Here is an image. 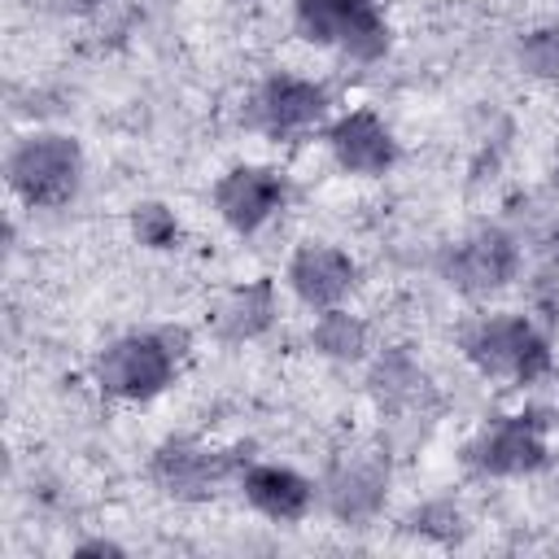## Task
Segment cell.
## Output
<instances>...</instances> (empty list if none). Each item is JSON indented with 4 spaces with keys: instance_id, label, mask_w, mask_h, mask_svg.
Wrapping results in <instances>:
<instances>
[{
    "instance_id": "6da1fadb",
    "label": "cell",
    "mask_w": 559,
    "mask_h": 559,
    "mask_svg": "<svg viewBox=\"0 0 559 559\" xmlns=\"http://www.w3.org/2000/svg\"><path fill=\"white\" fill-rule=\"evenodd\" d=\"M459 354L485 380L537 384L555 371V341L533 310H480L459 323Z\"/></svg>"
},
{
    "instance_id": "7a4b0ae2",
    "label": "cell",
    "mask_w": 559,
    "mask_h": 559,
    "mask_svg": "<svg viewBox=\"0 0 559 559\" xmlns=\"http://www.w3.org/2000/svg\"><path fill=\"white\" fill-rule=\"evenodd\" d=\"M188 354H192V328L183 323L131 328L96 349L92 384L114 402H153L179 380Z\"/></svg>"
},
{
    "instance_id": "3957f363",
    "label": "cell",
    "mask_w": 559,
    "mask_h": 559,
    "mask_svg": "<svg viewBox=\"0 0 559 559\" xmlns=\"http://www.w3.org/2000/svg\"><path fill=\"white\" fill-rule=\"evenodd\" d=\"M83 179L87 157L70 131H26L4 153V183L31 210H66Z\"/></svg>"
},
{
    "instance_id": "277c9868",
    "label": "cell",
    "mask_w": 559,
    "mask_h": 559,
    "mask_svg": "<svg viewBox=\"0 0 559 559\" xmlns=\"http://www.w3.org/2000/svg\"><path fill=\"white\" fill-rule=\"evenodd\" d=\"M319 480V511H328L345 528H367L389 507L393 454L380 441H349L328 454Z\"/></svg>"
},
{
    "instance_id": "5b68a950",
    "label": "cell",
    "mask_w": 559,
    "mask_h": 559,
    "mask_svg": "<svg viewBox=\"0 0 559 559\" xmlns=\"http://www.w3.org/2000/svg\"><path fill=\"white\" fill-rule=\"evenodd\" d=\"M520 271H524V236L507 223H476L437 253L441 284L467 301H489L507 293L520 280Z\"/></svg>"
},
{
    "instance_id": "8992f818",
    "label": "cell",
    "mask_w": 559,
    "mask_h": 559,
    "mask_svg": "<svg viewBox=\"0 0 559 559\" xmlns=\"http://www.w3.org/2000/svg\"><path fill=\"white\" fill-rule=\"evenodd\" d=\"M463 467L485 480H520L550 467V419L546 411H507L485 419L459 450Z\"/></svg>"
},
{
    "instance_id": "52a82bcc",
    "label": "cell",
    "mask_w": 559,
    "mask_h": 559,
    "mask_svg": "<svg viewBox=\"0 0 559 559\" xmlns=\"http://www.w3.org/2000/svg\"><path fill=\"white\" fill-rule=\"evenodd\" d=\"M293 31L358 66H376L393 48V26L380 0H293Z\"/></svg>"
},
{
    "instance_id": "ba28073f",
    "label": "cell",
    "mask_w": 559,
    "mask_h": 559,
    "mask_svg": "<svg viewBox=\"0 0 559 559\" xmlns=\"http://www.w3.org/2000/svg\"><path fill=\"white\" fill-rule=\"evenodd\" d=\"M328 122H332V87L323 79L275 70L245 100V127L275 144H297V140L323 135Z\"/></svg>"
},
{
    "instance_id": "9c48e42d",
    "label": "cell",
    "mask_w": 559,
    "mask_h": 559,
    "mask_svg": "<svg viewBox=\"0 0 559 559\" xmlns=\"http://www.w3.org/2000/svg\"><path fill=\"white\" fill-rule=\"evenodd\" d=\"M249 454L240 445H210L201 437H166L148 454V480L170 502H210L223 485H236Z\"/></svg>"
},
{
    "instance_id": "30bf717a",
    "label": "cell",
    "mask_w": 559,
    "mask_h": 559,
    "mask_svg": "<svg viewBox=\"0 0 559 559\" xmlns=\"http://www.w3.org/2000/svg\"><path fill=\"white\" fill-rule=\"evenodd\" d=\"M288 197H293L288 175L280 166H262V162H236L210 188V205H214L218 223L236 236H258L271 218H280L288 210Z\"/></svg>"
},
{
    "instance_id": "8fae6325",
    "label": "cell",
    "mask_w": 559,
    "mask_h": 559,
    "mask_svg": "<svg viewBox=\"0 0 559 559\" xmlns=\"http://www.w3.org/2000/svg\"><path fill=\"white\" fill-rule=\"evenodd\" d=\"M323 144H328L336 170H345L354 179H380L402 157L393 127L371 105H354L345 114H332V122L323 127Z\"/></svg>"
},
{
    "instance_id": "7c38bea8",
    "label": "cell",
    "mask_w": 559,
    "mask_h": 559,
    "mask_svg": "<svg viewBox=\"0 0 559 559\" xmlns=\"http://www.w3.org/2000/svg\"><path fill=\"white\" fill-rule=\"evenodd\" d=\"M284 288L310 314L345 306L349 293L358 288V262L349 249L332 240H301L284 262Z\"/></svg>"
},
{
    "instance_id": "4fadbf2b",
    "label": "cell",
    "mask_w": 559,
    "mask_h": 559,
    "mask_svg": "<svg viewBox=\"0 0 559 559\" xmlns=\"http://www.w3.org/2000/svg\"><path fill=\"white\" fill-rule=\"evenodd\" d=\"M367 397L380 419H428L437 406V384L406 345H389L367 358Z\"/></svg>"
},
{
    "instance_id": "5bb4252c",
    "label": "cell",
    "mask_w": 559,
    "mask_h": 559,
    "mask_svg": "<svg viewBox=\"0 0 559 559\" xmlns=\"http://www.w3.org/2000/svg\"><path fill=\"white\" fill-rule=\"evenodd\" d=\"M236 489L271 524H301L319 511V480L297 472L293 463L249 459L236 476Z\"/></svg>"
},
{
    "instance_id": "9a60e30c",
    "label": "cell",
    "mask_w": 559,
    "mask_h": 559,
    "mask_svg": "<svg viewBox=\"0 0 559 559\" xmlns=\"http://www.w3.org/2000/svg\"><path fill=\"white\" fill-rule=\"evenodd\" d=\"M210 336L218 345H249L262 341L280 323V284L271 275H253L231 284L214 306H210Z\"/></svg>"
},
{
    "instance_id": "2e32d148",
    "label": "cell",
    "mask_w": 559,
    "mask_h": 559,
    "mask_svg": "<svg viewBox=\"0 0 559 559\" xmlns=\"http://www.w3.org/2000/svg\"><path fill=\"white\" fill-rule=\"evenodd\" d=\"M310 349L328 362H341V367H358L371 358V323L362 314H354L349 306H332V310H319L310 332H306Z\"/></svg>"
},
{
    "instance_id": "e0dca14e",
    "label": "cell",
    "mask_w": 559,
    "mask_h": 559,
    "mask_svg": "<svg viewBox=\"0 0 559 559\" xmlns=\"http://www.w3.org/2000/svg\"><path fill=\"white\" fill-rule=\"evenodd\" d=\"M406 533L419 537V542H432V546H463L467 533H472V520L467 511L454 502V498H424L419 507L406 511Z\"/></svg>"
},
{
    "instance_id": "ac0fdd59",
    "label": "cell",
    "mask_w": 559,
    "mask_h": 559,
    "mask_svg": "<svg viewBox=\"0 0 559 559\" xmlns=\"http://www.w3.org/2000/svg\"><path fill=\"white\" fill-rule=\"evenodd\" d=\"M127 231H131V240H135L140 249H148V253H170V249H179V240H183L179 214H175L166 201H157V197L135 201V205L127 210Z\"/></svg>"
},
{
    "instance_id": "d6986e66",
    "label": "cell",
    "mask_w": 559,
    "mask_h": 559,
    "mask_svg": "<svg viewBox=\"0 0 559 559\" xmlns=\"http://www.w3.org/2000/svg\"><path fill=\"white\" fill-rule=\"evenodd\" d=\"M515 66L537 83H559V22L528 26L515 39Z\"/></svg>"
},
{
    "instance_id": "ffe728a7",
    "label": "cell",
    "mask_w": 559,
    "mask_h": 559,
    "mask_svg": "<svg viewBox=\"0 0 559 559\" xmlns=\"http://www.w3.org/2000/svg\"><path fill=\"white\" fill-rule=\"evenodd\" d=\"M528 249L537 253L542 271H559V210L546 214V218L528 231Z\"/></svg>"
},
{
    "instance_id": "44dd1931",
    "label": "cell",
    "mask_w": 559,
    "mask_h": 559,
    "mask_svg": "<svg viewBox=\"0 0 559 559\" xmlns=\"http://www.w3.org/2000/svg\"><path fill=\"white\" fill-rule=\"evenodd\" d=\"M74 555L79 559L83 555H127V546L114 542V537H83V542H74Z\"/></svg>"
},
{
    "instance_id": "7402d4cb",
    "label": "cell",
    "mask_w": 559,
    "mask_h": 559,
    "mask_svg": "<svg viewBox=\"0 0 559 559\" xmlns=\"http://www.w3.org/2000/svg\"><path fill=\"white\" fill-rule=\"evenodd\" d=\"M550 188L559 192V148H555V162H550Z\"/></svg>"
},
{
    "instance_id": "603a6c76",
    "label": "cell",
    "mask_w": 559,
    "mask_h": 559,
    "mask_svg": "<svg viewBox=\"0 0 559 559\" xmlns=\"http://www.w3.org/2000/svg\"><path fill=\"white\" fill-rule=\"evenodd\" d=\"M92 4H96V0H70L66 9H74V13H83V9H92Z\"/></svg>"
}]
</instances>
